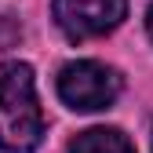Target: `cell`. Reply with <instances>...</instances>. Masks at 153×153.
<instances>
[{"instance_id":"5b68a950","label":"cell","mask_w":153,"mask_h":153,"mask_svg":"<svg viewBox=\"0 0 153 153\" xmlns=\"http://www.w3.org/2000/svg\"><path fill=\"white\" fill-rule=\"evenodd\" d=\"M146 29H149V36H153V7L146 11Z\"/></svg>"},{"instance_id":"3957f363","label":"cell","mask_w":153,"mask_h":153,"mask_svg":"<svg viewBox=\"0 0 153 153\" xmlns=\"http://www.w3.org/2000/svg\"><path fill=\"white\" fill-rule=\"evenodd\" d=\"M51 11L69 40H91V36L113 33L124 22L128 0H55Z\"/></svg>"},{"instance_id":"277c9868","label":"cell","mask_w":153,"mask_h":153,"mask_svg":"<svg viewBox=\"0 0 153 153\" xmlns=\"http://www.w3.org/2000/svg\"><path fill=\"white\" fill-rule=\"evenodd\" d=\"M69 153H135V146L117 128H88L69 142Z\"/></svg>"},{"instance_id":"6da1fadb","label":"cell","mask_w":153,"mask_h":153,"mask_svg":"<svg viewBox=\"0 0 153 153\" xmlns=\"http://www.w3.org/2000/svg\"><path fill=\"white\" fill-rule=\"evenodd\" d=\"M44 139V113L36 102L33 69L26 62L0 66V149L33 153Z\"/></svg>"},{"instance_id":"7a4b0ae2","label":"cell","mask_w":153,"mask_h":153,"mask_svg":"<svg viewBox=\"0 0 153 153\" xmlns=\"http://www.w3.org/2000/svg\"><path fill=\"white\" fill-rule=\"evenodd\" d=\"M117 95H120V73L113 66L76 59V62H66L59 73V99L76 113L106 109L117 102Z\"/></svg>"}]
</instances>
